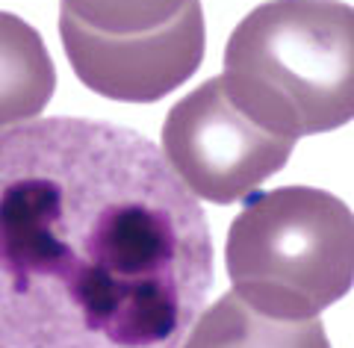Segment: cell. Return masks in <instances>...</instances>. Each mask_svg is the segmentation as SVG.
<instances>
[{
	"instance_id": "obj_1",
	"label": "cell",
	"mask_w": 354,
	"mask_h": 348,
	"mask_svg": "<svg viewBox=\"0 0 354 348\" xmlns=\"http://www.w3.org/2000/svg\"><path fill=\"white\" fill-rule=\"evenodd\" d=\"M213 286L207 216L130 127L0 133V348H180Z\"/></svg>"
},
{
	"instance_id": "obj_2",
	"label": "cell",
	"mask_w": 354,
	"mask_h": 348,
	"mask_svg": "<svg viewBox=\"0 0 354 348\" xmlns=\"http://www.w3.org/2000/svg\"><path fill=\"white\" fill-rule=\"evenodd\" d=\"M225 92L274 136L298 142L354 118V6L269 0L225 48Z\"/></svg>"
},
{
	"instance_id": "obj_3",
	"label": "cell",
	"mask_w": 354,
	"mask_h": 348,
	"mask_svg": "<svg viewBox=\"0 0 354 348\" xmlns=\"http://www.w3.org/2000/svg\"><path fill=\"white\" fill-rule=\"evenodd\" d=\"M234 293L263 316L316 319L354 284V212L313 186L245 201L227 233Z\"/></svg>"
},
{
	"instance_id": "obj_4",
	"label": "cell",
	"mask_w": 354,
	"mask_h": 348,
	"mask_svg": "<svg viewBox=\"0 0 354 348\" xmlns=\"http://www.w3.org/2000/svg\"><path fill=\"white\" fill-rule=\"evenodd\" d=\"M292 139L274 136L227 98L221 77H213L180 98L162 125V151L195 198L234 204L281 172Z\"/></svg>"
},
{
	"instance_id": "obj_5",
	"label": "cell",
	"mask_w": 354,
	"mask_h": 348,
	"mask_svg": "<svg viewBox=\"0 0 354 348\" xmlns=\"http://www.w3.org/2000/svg\"><path fill=\"white\" fill-rule=\"evenodd\" d=\"M59 36L83 86L127 104H153L183 86L198 71L207 48L201 0H189L165 27L136 36H106L62 12Z\"/></svg>"
},
{
	"instance_id": "obj_6",
	"label": "cell",
	"mask_w": 354,
	"mask_h": 348,
	"mask_svg": "<svg viewBox=\"0 0 354 348\" xmlns=\"http://www.w3.org/2000/svg\"><path fill=\"white\" fill-rule=\"evenodd\" d=\"M180 348H330V342L319 319L263 316L236 293H227L201 310Z\"/></svg>"
},
{
	"instance_id": "obj_7",
	"label": "cell",
	"mask_w": 354,
	"mask_h": 348,
	"mask_svg": "<svg viewBox=\"0 0 354 348\" xmlns=\"http://www.w3.org/2000/svg\"><path fill=\"white\" fill-rule=\"evenodd\" d=\"M57 68L24 18L0 12V130L27 125L50 104Z\"/></svg>"
},
{
	"instance_id": "obj_8",
	"label": "cell",
	"mask_w": 354,
	"mask_h": 348,
	"mask_svg": "<svg viewBox=\"0 0 354 348\" xmlns=\"http://www.w3.org/2000/svg\"><path fill=\"white\" fill-rule=\"evenodd\" d=\"M189 0H62V12L106 36H136L165 27Z\"/></svg>"
}]
</instances>
